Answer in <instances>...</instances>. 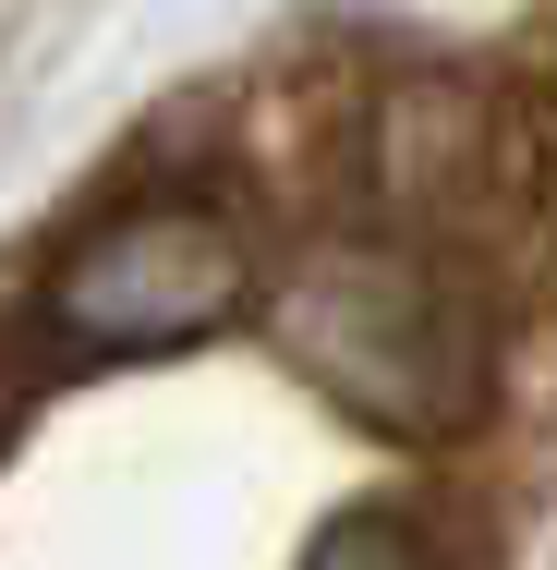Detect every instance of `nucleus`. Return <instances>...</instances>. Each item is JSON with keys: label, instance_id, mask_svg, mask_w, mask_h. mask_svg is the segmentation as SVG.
Returning <instances> with one entry per match:
<instances>
[{"label": "nucleus", "instance_id": "nucleus-4", "mask_svg": "<svg viewBox=\"0 0 557 570\" xmlns=\"http://www.w3.org/2000/svg\"><path fill=\"white\" fill-rule=\"evenodd\" d=\"M0 438H12V401H0Z\"/></svg>", "mask_w": 557, "mask_h": 570}, {"label": "nucleus", "instance_id": "nucleus-3", "mask_svg": "<svg viewBox=\"0 0 557 570\" xmlns=\"http://www.w3.org/2000/svg\"><path fill=\"white\" fill-rule=\"evenodd\" d=\"M304 570H437V547H425L400 510H339L328 534L304 547Z\"/></svg>", "mask_w": 557, "mask_h": 570}, {"label": "nucleus", "instance_id": "nucleus-2", "mask_svg": "<svg viewBox=\"0 0 557 570\" xmlns=\"http://www.w3.org/2000/svg\"><path fill=\"white\" fill-rule=\"evenodd\" d=\"M242 292H255L242 230L219 207H195V195H146V207H110V219L73 230L49 255L37 304L73 352H182L207 328H230Z\"/></svg>", "mask_w": 557, "mask_h": 570}, {"label": "nucleus", "instance_id": "nucleus-1", "mask_svg": "<svg viewBox=\"0 0 557 570\" xmlns=\"http://www.w3.org/2000/svg\"><path fill=\"white\" fill-rule=\"evenodd\" d=\"M267 328L291 352V376H316L339 413L388 425V438H448L485 413L497 389V328L485 304L437 279L400 243H328L291 267V292L267 304Z\"/></svg>", "mask_w": 557, "mask_h": 570}]
</instances>
